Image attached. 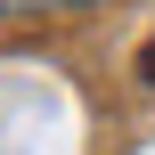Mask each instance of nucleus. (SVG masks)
I'll use <instances>...</instances> for the list:
<instances>
[{
	"instance_id": "obj_2",
	"label": "nucleus",
	"mask_w": 155,
	"mask_h": 155,
	"mask_svg": "<svg viewBox=\"0 0 155 155\" xmlns=\"http://www.w3.org/2000/svg\"><path fill=\"white\" fill-rule=\"evenodd\" d=\"M147 82H155V49H147Z\"/></svg>"
},
{
	"instance_id": "obj_1",
	"label": "nucleus",
	"mask_w": 155,
	"mask_h": 155,
	"mask_svg": "<svg viewBox=\"0 0 155 155\" xmlns=\"http://www.w3.org/2000/svg\"><path fill=\"white\" fill-rule=\"evenodd\" d=\"M49 8H82V0H0V16H49Z\"/></svg>"
}]
</instances>
